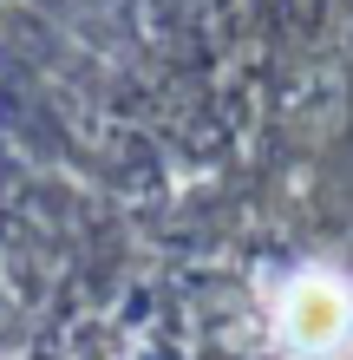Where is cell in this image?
Masks as SVG:
<instances>
[{
    "mask_svg": "<svg viewBox=\"0 0 353 360\" xmlns=\"http://www.w3.org/2000/svg\"><path fill=\"white\" fill-rule=\"evenodd\" d=\"M347 328H353V302L327 275H301V282L281 295V341L295 354H307V360L334 354L347 341Z\"/></svg>",
    "mask_w": 353,
    "mask_h": 360,
    "instance_id": "1",
    "label": "cell"
}]
</instances>
